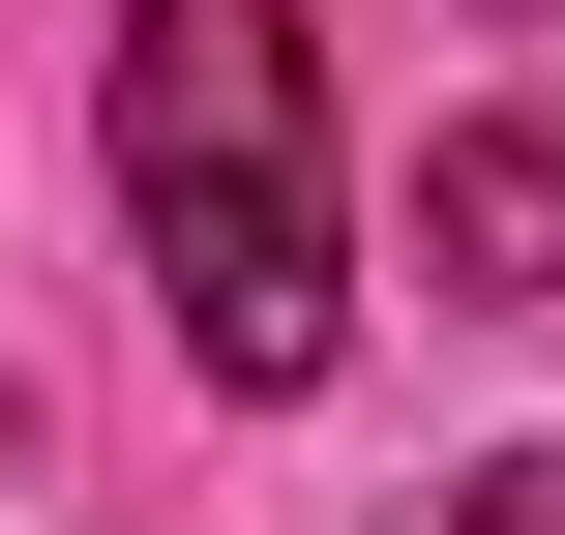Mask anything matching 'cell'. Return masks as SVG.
Returning a JSON list of instances; mask_svg holds the SVG:
<instances>
[{
    "label": "cell",
    "instance_id": "cell-1",
    "mask_svg": "<svg viewBox=\"0 0 565 535\" xmlns=\"http://www.w3.org/2000/svg\"><path fill=\"white\" fill-rule=\"evenodd\" d=\"M119 208H149V298L238 417H298L358 357V208H328V60L298 0H119Z\"/></svg>",
    "mask_w": 565,
    "mask_h": 535
},
{
    "label": "cell",
    "instance_id": "cell-2",
    "mask_svg": "<svg viewBox=\"0 0 565 535\" xmlns=\"http://www.w3.org/2000/svg\"><path fill=\"white\" fill-rule=\"evenodd\" d=\"M417 268L447 298H565V119H447L417 149Z\"/></svg>",
    "mask_w": 565,
    "mask_h": 535
},
{
    "label": "cell",
    "instance_id": "cell-3",
    "mask_svg": "<svg viewBox=\"0 0 565 535\" xmlns=\"http://www.w3.org/2000/svg\"><path fill=\"white\" fill-rule=\"evenodd\" d=\"M417 535H565V447H477V477H447Z\"/></svg>",
    "mask_w": 565,
    "mask_h": 535
},
{
    "label": "cell",
    "instance_id": "cell-4",
    "mask_svg": "<svg viewBox=\"0 0 565 535\" xmlns=\"http://www.w3.org/2000/svg\"><path fill=\"white\" fill-rule=\"evenodd\" d=\"M507 30H565V0H507Z\"/></svg>",
    "mask_w": 565,
    "mask_h": 535
}]
</instances>
